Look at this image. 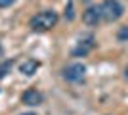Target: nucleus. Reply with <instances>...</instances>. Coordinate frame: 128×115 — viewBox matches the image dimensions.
Instances as JSON below:
<instances>
[{
	"instance_id": "f257e3e1",
	"label": "nucleus",
	"mask_w": 128,
	"mask_h": 115,
	"mask_svg": "<svg viewBox=\"0 0 128 115\" xmlns=\"http://www.w3.org/2000/svg\"><path fill=\"white\" fill-rule=\"evenodd\" d=\"M58 12L54 10H44V12H38L36 16H32L31 19H29V27L32 29V31H40V33H44V31H50V29H54L56 25H58Z\"/></svg>"
},
{
	"instance_id": "f03ea898",
	"label": "nucleus",
	"mask_w": 128,
	"mask_h": 115,
	"mask_svg": "<svg viewBox=\"0 0 128 115\" xmlns=\"http://www.w3.org/2000/svg\"><path fill=\"white\" fill-rule=\"evenodd\" d=\"M124 14V8L122 4L118 2V0H103L102 4V17L105 19V21H117V19H120Z\"/></svg>"
},
{
	"instance_id": "7ed1b4c3",
	"label": "nucleus",
	"mask_w": 128,
	"mask_h": 115,
	"mask_svg": "<svg viewBox=\"0 0 128 115\" xmlns=\"http://www.w3.org/2000/svg\"><path fill=\"white\" fill-rule=\"evenodd\" d=\"M63 79L69 82H80L82 79H84L86 75V67L82 65V63H71V65H67L63 69Z\"/></svg>"
},
{
	"instance_id": "20e7f679",
	"label": "nucleus",
	"mask_w": 128,
	"mask_h": 115,
	"mask_svg": "<svg viewBox=\"0 0 128 115\" xmlns=\"http://www.w3.org/2000/svg\"><path fill=\"white\" fill-rule=\"evenodd\" d=\"M102 6H88L84 12H82V21L88 25V27H98L100 21H102Z\"/></svg>"
},
{
	"instance_id": "39448f33",
	"label": "nucleus",
	"mask_w": 128,
	"mask_h": 115,
	"mask_svg": "<svg viewBox=\"0 0 128 115\" xmlns=\"http://www.w3.org/2000/svg\"><path fill=\"white\" fill-rule=\"evenodd\" d=\"M42 100H44L42 92H38L36 88H27L25 92L21 94V102L25 105H40Z\"/></svg>"
},
{
	"instance_id": "423d86ee",
	"label": "nucleus",
	"mask_w": 128,
	"mask_h": 115,
	"mask_svg": "<svg viewBox=\"0 0 128 115\" xmlns=\"http://www.w3.org/2000/svg\"><path fill=\"white\" fill-rule=\"evenodd\" d=\"M94 46H96L94 37H86V38H82V40L78 42V46L73 50V56H76V58H84V56H88L92 50H94Z\"/></svg>"
},
{
	"instance_id": "0eeeda50",
	"label": "nucleus",
	"mask_w": 128,
	"mask_h": 115,
	"mask_svg": "<svg viewBox=\"0 0 128 115\" xmlns=\"http://www.w3.org/2000/svg\"><path fill=\"white\" fill-rule=\"evenodd\" d=\"M38 67H40V61L32 60V58H25V60L19 63V73H23V75H27V77H31V75H34V73H36Z\"/></svg>"
},
{
	"instance_id": "6e6552de",
	"label": "nucleus",
	"mask_w": 128,
	"mask_h": 115,
	"mask_svg": "<svg viewBox=\"0 0 128 115\" xmlns=\"http://www.w3.org/2000/svg\"><path fill=\"white\" fill-rule=\"evenodd\" d=\"M12 65H14V60H4L2 63H0V79H4V77L10 73Z\"/></svg>"
},
{
	"instance_id": "1a4fd4ad",
	"label": "nucleus",
	"mask_w": 128,
	"mask_h": 115,
	"mask_svg": "<svg viewBox=\"0 0 128 115\" xmlns=\"http://www.w3.org/2000/svg\"><path fill=\"white\" fill-rule=\"evenodd\" d=\"M117 38L120 40V42H126V40H128V25H124V27H120V29H118Z\"/></svg>"
},
{
	"instance_id": "9d476101",
	"label": "nucleus",
	"mask_w": 128,
	"mask_h": 115,
	"mask_svg": "<svg viewBox=\"0 0 128 115\" xmlns=\"http://www.w3.org/2000/svg\"><path fill=\"white\" fill-rule=\"evenodd\" d=\"M65 17H67L69 21L75 17V14H73V2H69V4H67V8H65Z\"/></svg>"
},
{
	"instance_id": "9b49d317",
	"label": "nucleus",
	"mask_w": 128,
	"mask_h": 115,
	"mask_svg": "<svg viewBox=\"0 0 128 115\" xmlns=\"http://www.w3.org/2000/svg\"><path fill=\"white\" fill-rule=\"evenodd\" d=\"M14 4V0H0V8H8Z\"/></svg>"
},
{
	"instance_id": "f8f14e48",
	"label": "nucleus",
	"mask_w": 128,
	"mask_h": 115,
	"mask_svg": "<svg viewBox=\"0 0 128 115\" xmlns=\"http://www.w3.org/2000/svg\"><path fill=\"white\" fill-rule=\"evenodd\" d=\"M124 79H126V81H128V65L124 67Z\"/></svg>"
},
{
	"instance_id": "ddd939ff",
	"label": "nucleus",
	"mask_w": 128,
	"mask_h": 115,
	"mask_svg": "<svg viewBox=\"0 0 128 115\" xmlns=\"http://www.w3.org/2000/svg\"><path fill=\"white\" fill-rule=\"evenodd\" d=\"M21 115H36V113H31V111H27V113H21Z\"/></svg>"
}]
</instances>
